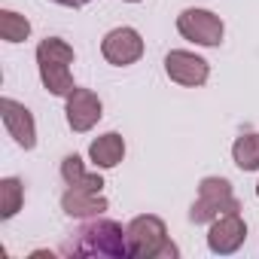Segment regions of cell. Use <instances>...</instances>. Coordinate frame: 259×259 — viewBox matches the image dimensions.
Returning <instances> with one entry per match:
<instances>
[{"label":"cell","mask_w":259,"mask_h":259,"mask_svg":"<svg viewBox=\"0 0 259 259\" xmlns=\"http://www.w3.org/2000/svg\"><path fill=\"white\" fill-rule=\"evenodd\" d=\"M67 253H73V256H113V259H125V256H132V247H128V229H122L113 220L92 217L89 223H82L76 229V238L67 244Z\"/></svg>","instance_id":"cell-1"},{"label":"cell","mask_w":259,"mask_h":259,"mask_svg":"<svg viewBox=\"0 0 259 259\" xmlns=\"http://www.w3.org/2000/svg\"><path fill=\"white\" fill-rule=\"evenodd\" d=\"M70 64H73V46H67L61 37H46L37 46V67H40V79L49 95L67 98L76 89Z\"/></svg>","instance_id":"cell-2"},{"label":"cell","mask_w":259,"mask_h":259,"mask_svg":"<svg viewBox=\"0 0 259 259\" xmlns=\"http://www.w3.org/2000/svg\"><path fill=\"white\" fill-rule=\"evenodd\" d=\"M128 229V247H132V256L138 259H174L180 250L168 241V229L156 213H141L132 223L125 226Z\"/></svg>","instance_id":"cell-3"},{"label":"cell","mask_w":259,"mask_h":259,"mask_svg":"<svg viewBox=\"0 0 259 259\" xmlns=\"http://www.w3.org/2000/svg\"><path fill=\"white\" fill-rule=\"evenodd\" d=\"M235 210H241V201L235 198L232 183L223 177H204L198 186V198L189 210V220L195 226H201V223H213L217 217L235 213Z\"/></svg>","instance_id":"cell-4"},{"label":"cell","mask_w":259,"mask_h":259,"mask_svg":"<svg viewBox=\"0 0 259 259\" xmlns=\"http://www.w3.org/2000/svg\"><path fill=\"white\" fill-rule=\"evenodd\" d=\"M177 31H180L183 40H189L195 46H220L223 34H226V25L217 13L189 7L177 16Z\"/></svg>","instance_id":"cell-5"},{"label":"cell","mask_w":259,"mask_h":259,"mask_svg":"<svg viewBox=\"0 0 259 259\" xmlns=\"http://www.w3.org/2000/svg\"><path fill=\"white\" fill-rule=\"evenodd\" d=\"M165 73L171 76V82L177 85H186V89H198L207 82L210 76V64L195 55V52H186V49H171L165 55Z\"/></svg>","instance_id":"cell-6"},{"label":"cell","mask_w":259,"mask_h":259,"mask_svg":"<svg viewBox=\"0 0 259 259\" xmlns=\"http://www.w3.org/2000/svg\"><path fill=\"white\" fill-rule=\"evenodd\" d=\"M101 55L113 67H128V64L141 61V55H144V37L135 28H113L101 40Z\"/></svg>","instance_id":"cell-7"},{"label":"cell","mask_w":259,"mask_h":259,"mask_svg":"<svg viewBox=\"0 0 259 259\" xmlns=\"http://www.w3.org/2000/svg\"><path fill=\"white\" fill-rule=\"evenodd\" d=\"M64 113H67V125L73 128V132H76V135H85V132H92V128L101 122L104 104H101V98H98L92 89H79V85H76V89L67 95Z\"/></svg>","instance_id":"cell-8"},{"label":"cell","mask_w":259,"mask_h":259,"mask_svg":"<svg viewBox=\"0 0 259 259\" xmlns=\"http://www.w3.org/2000/svg\"><path fill=\"white\" fill-rule=\"evenodd\" d=\"M0 116H4V125H7L10 138L22 150H34L37 147V122H34V113L25 104H19L13 98H4L0 101Z\"/></svg>","instance_id":"cell-9"},{"label":"cell","mask_w":259,"mask_h":259,"mask_svg":"<svg viewBox=\"0 0 259 259\" xmlns=\"http://www.w3.org/2000/svg\"><path fill=\"white\" fill-rule=\"evenodd\" d=\"M247 238V223L241 220V213H223L210 223V232H207V247L220 256H229L235 250H241Z\"/></svg>","instance_id":"cell-10"},{"label":"cell","mask_w":259,"mask_h":259,"mask_svg":"<svg viewBox=\"0 0 259 259\" xmlns=\"http://www.w3.org/2000/svg\"><path fill=\"white\" fill-rule=\"evenodd\" d=\"M61 210L67 217H76V220H92V217H101L107 210V198L95 189L67 186V192L61 195Z\"/></svg>","instance_id":"cell-11"},{"label":"cell","mask_w":259,"mask_h":259,"mask_svg":"<svg viewBox=\"0 0 259 259\" xmlns=\"http://www.w3.org/2000/svg\"><path fill=\"white\" fill-rule=\"evenodd\" d=\"M89 159H92V165L101 168V171L116 168V165L125 159V141H122V135H119V132H107V135L95 138L92 147H89Z\"/></svg>","instance_id":"cell-12"},{"label":"cell","mask_w":259,"mask_h":259,"mask_svg":"<svg viewBox=\"0 0 259 259\" xmlns=\"http://www.w3.org/2000/svg\"><path fill=\"white\" fill-rule=\"evenodd\" d=\"M61 180L67 183V186H79V189H95V192H101L104 189V177L95 171V174H89L85 171V165H82V159L73 153V156H64V162H61Z\"/></svg>","instance_id":"cell-13"},{"label":"cell","mask_w":259,"mask_h":259,"mask_svg":"<svg viewBox=\"0 0 259 259\" xmlns=\"http://www.w3.org/2000/svg\"><path fill=\"white\" fill-rule=\"evenodd\" d=\"M22 201H25V186L19 177L0 180V220H13L22 210Z\"/></svg>","instance_id":"cell-14"},{"label":"cell","mask_w":259,"mask_h":259,"mask_svg":"<svg viewBox=\"0 0 259 259\" xmlns=\"http://www.w3.org/2000/svg\"><path fill=\"white\" fill-rule=\"evenodd\" d=\"M232 159L241 171H259V135L256 132L241 135L232 144Z\"/></svg>","instance_id":"cell-15"},{"label":"cell","mask_w":259,"mask_h":259,"mask_svg":"<svg viewBox=\"0 0 259 259\" xmlns=\"http://www.w3.org/2000/svg\"><path fill=\"white\" fill-rule=\"evenodd\" d=\"M0 37L7 43H25L31 37V22L16 10H0Z\"/></svg>","instance_id":"cell-16"},{"label":"cell","mask_w":259,"mask_h":259,"mask_svg":"<svg viewBox=\"0 0 259 259\" xmlns=\"http://www.w3.org/2000/svg\"><path fill=\"white\" fill-rule=\"evenodd\" d=\"M85 4H92V0H67V7H70V10H82Z\"/></svg>","instance_id":"cell-17"},{"label":"cell","mask_w":259,"mask_h":259,"mask_svg":"<svg viewBox=\"0 0 259 259\" xmlns=\"http://www.w3.org/2000/svg\"><path fill=\"white\" fill-rule=\"evenodd\" d=\"M52 4H61V7H67V0H52Z\"/></svg>","instance_id":"cell-18"},{"label":"cell","mask_w":259,"mask_h":259,"mask_svg":"<svg viewBox=\"0 0 259 259\" xmlns=\"http://www.w3.org/2000/svg\"><path fill=\"white\" fill-rule=\"evenodd\" d=\"M125 4H141V0H125Z\"/></svg>","instance_id":"cell-19"},{"label":"cell","mask_w":259,"mask_h":259,"mask_svg":"<svg viewBox=\"0 0 259 259\" xmlns=\"http://www.w3.org/2000/svg\"><path fill=\"white\" fill-rule=\"evenodd\" d=\"M256 195H259V183H256Z\"/></svg>","instance_id":"cell-20"}]
</instances>
